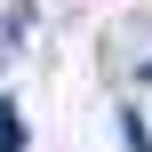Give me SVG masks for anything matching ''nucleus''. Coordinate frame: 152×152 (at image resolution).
Listing matches in <instances>:
<instances>
[{
    "label": "nucleus",
    "instance_id": "obj_1",
    "mask_svg": "<svg viewBox=\"0 0 152 152\" xmlns=\"http://www.w3.org/2000/svg\"><path fill=\"white\" fill-rule=\"evenodd\" d=\"M0 152H24V112L0 96Z\"/></svg>",
    "mask_w": 152,
    "mask_h": 152
},
{
    "label": "nucleus",
    "instance_id": "obj_2",
    "mask_svg": "<svg viewBox=\"0 0 152 152\" xmlns=\"http://www.w3.org/2000/svg\"><path fill=\"white\" fill-rule=\"evenodd\" d=\"M120 152H152V128L136 120V112H120Z\"/></svg>",
    "mask_w": 152,
    "mask_h": 152
}]
</instances>
